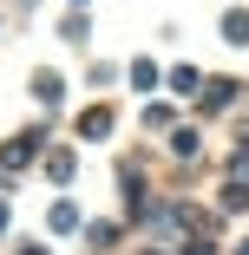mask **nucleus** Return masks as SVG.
<instances>
[{
    "instance_id": "nucleus-1",
    "label": "nucleus",
    "mask_w": 249,
    "mask_h": 255,
    "mask_svg": "<svg viewBox=\"0 0 249 255\" xmlns=\"http://www.w3.org/2000/svg\"><path fill=\"white\" fill-rule=\"evenodd\" d=\"M223 39L230 46H249V13H223Z\"/></svg>"
},
{
    "instance_id": "nucleus-2",
    "label": "nucleus",
    "mask_w": 249,
    "mask_h": 255,
    "mask_svg": "<svg viewBox=\"0 0 249 255\" xmlns=\"http://www.w3.org/2000/svg\"><path fill=\"white\" fill-rule=\"evenodd\" d=\"M79 131H85V137H105V131H112V112H85Z\"/></svg>"
},
{
    "instance_id": "nucleus-3",
    "label": "nucleus",
    "mask_w": 249,
    "mask_h": 255,
    "mask_svg": "<svg viewBox=\"0 0 249 255\" xmlns=\"http://www.w3.org/2000/svg\"><path fill=\"white\" fill-rule=\"evenodd\" d=\"M204 98H210V105H204V112H223V105H230V98H236V85H230V79H217V85H210Z\"/></svg>"
},
{
    "instance_id": "nucleus-4",
    "label": "nucleus",
    "mask_w": 249,
    "mask_h": 255,
    "mask_svg": "<svg viewBox=\"0 0 249 255\" xmlns=\"http://www.w3.org/2000/svg\"><path fill=\"white\" fill-rule=\"evenodd\" d=\"M33 92L46 98V105H53V98H59V79H53V72H33Z\"/></svg>"
},
{
    "instance_id": "nucleus-5",
    "label": "nucleus",
    "mask_w": 249,
    "mask_h": 255,
    "mask_svg": "<svg viewBox=\"0 0 249 255\" xmlns=\"http://www.w3.org/2000/svg\"><path fill=\"white\" fill-rule=\"evenodd\" d=\"M53 229H79V210H72V203H53Z\"/></svg>"
},
{
    "instance_id": "nucleus-6",
    "label": "nucleus",
    "mask_w": 249,
    "mask_h": 255,
    "mask_svg": "<svg viewBox=\"0 0 249 255\" xmlns=\"http://www.w3.org/2000/svg\"><path fill=\"white\" fill-rule=\"evenodd\" d=\"M20 255H46V249H39V242H26V249H20Z\"/></svg>"
},
{
    "instance_id": "nucleus-7",
    "label": "nucleus",
    "mask_w": 249,
    "mask_h": 255,
    "mask_svg": "<svg viewBox=\"0 0 249 255\" xmlns=\"http://www.w3.org/2000/svg\"><path fill=\"white\" fill-rule=\"evenodd\" d=\"M0 229H7V203H0Z\"/></svg>"
}]
</instances>
